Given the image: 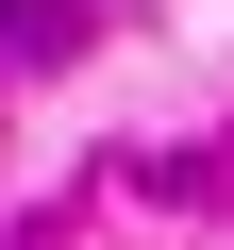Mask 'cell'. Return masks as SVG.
<instances>
[{"label":"cell","mask_w":234,"mask_h":250,"mask_svg":"<svg viewBox=\"0 0 234 250\" xmlns=\"http://www.w3.org/2000/svg\"><path fill=\"white\" fill-rule=\"evenodd\" d=\"M84 17H67V0H0V50H67Z\"/></svg>","instance_id":"obj_1"}]
</instances>
